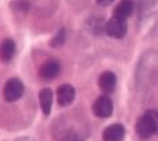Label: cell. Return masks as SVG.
I'll list each match as a JSON object with an SVG mask.
<instances>
[{"label": "cell", "instance_id": "4fadbf2b", "mask_svg": "<svg viewBox=\"0 0 158 141\" xmlns=\"http://www.w3.org/2000/svg\"><path fill=\"white\" fill-rule=\"evenodd\" d=\"M64 40H65V30L64 29H60V30L55 34V37L52 38L51 45L52 47H60V45L64 42Z\"/></svg>", "mask_w": 158, "mask_h": 141}, {"label": "cell", "instance_id": "8992f818", "mask_svg": "<svg viewBox=\"0 0 158 141\" xmlns=\"http://www.w3.org/2000/svg\"><path fill=\"white\" fill-rule=\"evenodd\" d=\"M124 136H126V129L118 123L108 126L102 133L104 141H121L124 139Z\"/></svg>", "mask_w": 158, "mask_h": 141}, {"label": "cell", "instance_id": "9c48e42d", "mask_svg": "<svg viewBox=\"0 0 158 141\" xmlns=\"http://www.w3.org/2000/svg\"><path fill=\"white\" fill-rule=\"evenodd\" d=\"M15 54V42L11 38H6L4 41L0 44V60L7 63L12 58H14Z\"/></svg>", "mask_w": 158, "mask_h": 141}, {"label": "cell", "instance_id": "6da1fadb", "mask_svg": "<svg viewBox=\"0 0 158 141\" xmlns=\"http://www.w3.org/2000/svg\"><path fill=\"white\" fill-rule=\"evenodd\" d=\"M23 90H25V86H23V82L18 78H11L8 80L4 85V89H3V96H4V100L6 101H16L22 97L23 95Z\"/></svg>", "mask_w": 158, "mask_h": 141}, {"label": "cell", "instance_id": "8fae6325", "mask_svg": "<svg viewBox=\"0 0 158 141\" xmlns=\"http://www.w3.org/2000/svg\"><path fill=\"white\" fill-rule=\"evenodd\" d=\"M40 106H41V110L45 115H49L52 110V101H53V95H52V90L48 89V88H44V89L40 90Z\"/></svg>", "mask_w": 158, "mask_h": 141}, {"label": "cell", "instance_id": "5b68a950", "mask_svg": "<svg viewBox=\"0 0 158 141\" xmlns=\"http://www.w3.org/2000/svg\"><path fill=\"white\" fill-rule=\"evenodd\" d=\"M59 73H60V63L57 60H55V59L45 62L40 67V77L42 80H47V81L53 80V78H56L59 75Z\"/></svg>", "mask_w": 158, "mask_h": 141}, {"label": "cell", "instance_id": "5bb4252c", "mask_svg": "<svg viewBox=\"0 0 158 141\" xmlns=\"http://www.w3.org/2000/svg\"><path fill=\"white\" fill-rule=\"evenodd\" d=\"M114 0H97V4L101 6V7H106V6H110Z\"/></svg>", "mask_w": 158, "mask_h": 141}, {"label": "cell", "instance_id": "30bf717a", "mask_svg": "<svg viewBox=\"0 0 158 141\" xmlns=\"http://www.w3.org/2000/svg\"><path fill=\"white\" fill-rule=\"evenodd\" d=\"M132 12H134V2L132 0H121V2L116 6V8H114L113 17L127 19Z\"/></svg>", "mask_w": 158, "mask_h": 141}, {"label": "cell", "instance_id": "7a4b0ae2", "mask_svg": "<svg viewBox=\"0 0 158 141\" xmlns=\"http://www.w3.org/2000/svg\"><path fill=\"white\" fill-rule=\"evenodd\" d=\"M127 21L126 19H121V18H117V17H112L109 21L106 22L105 25V32L110 36V37H114V38H121L124 37L127 33Z\"/></svg>", "mask_w": 158, "mask_h": 141}, {"label": "cell", "instance_id": "3957f363", "mask_svg": "<svg viewBox=\"0 0 158 141\" xmlns=\"http://www.w3.org/2000/svg\"><path fill=\"white\" fill-rule=\"evenodd\" d=\"M93 112L98 118H108L113 112V103L108 96H100L93 104Z\"/></svg>", "mask_w": 158, "mask_h": 141}, {"label": "cell", "instance_id": "52a82bcc", "mask_svg": "<svg viewBox=\"0 0 158 141\" xmlns=\"http://www.w3.org/2000/svg\"><path fill=\"white\" fill-rule=\"evenodd\" d=\"M135 130H136L138 136L143 140H147V139H150L151 136H154L153 125H151L150 119L146 115L139 118V121L136 122V126H135Z\"/></svg>", "mask_w": 158, "mask_h": 141}, {"label": "cell", "instance_id": "7c38bea8", "mask_svg": "<svg viewBox=\"0 0 158 141\" xmlns=\"http://www.w3.org/2000/svg\"><path fill=\"white\" fill-rule=\"evenodd\" d=\"M147 118L150 119L151 125H153V129H154V136H158V112L154 110H149L146 114H144Z\"/></svg>", "mask_w": 158, "mask_h": 141}, {"label": "cell", "instance_id": "277c9868", "mask_svg": "<svg viewBox=\"0 0 158 141\" xmlns=\"http://www.w3.org/2000/svg\"><path fill=\"white\" fill-rule=\"evenodd\" d=\"M57 103L61 107H67L74 101L75 99V89L70 84H63L57 88Z\"/></svg>", "mask_w": 158, "mask_h": 141}, {"label": "cell", "instance_id": "ba28073f", "mask_svg": "<svg viewBox=\"0 0 158 141\" xmlns=\"http://www.w3.org/2000/svg\"><path fill=\"white\" fill-rule=\"evenodd\" d=\"M116 75L112 71H104L102 74L100 75V80H98V84H100V88L104 93H112L116 88Z\"/></svg>", "mask_w": 158, "mask_h": 141}]
</instances>
